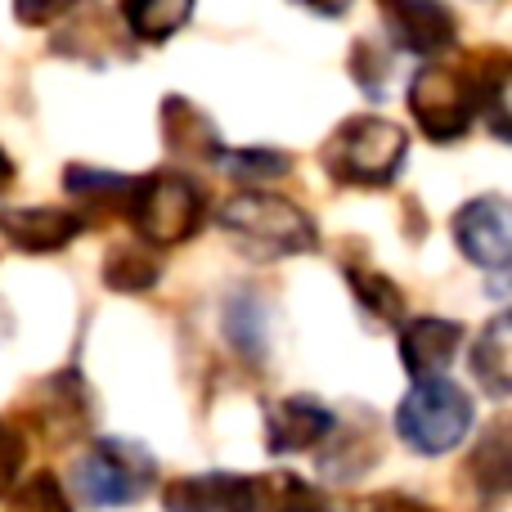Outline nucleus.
Here are the masks:
<instances>
[{
    "label": "nucleus",
    "mask_w": 512,
    "mask_h": 512,
    "mask_svg": "<svg viewBox=\"0 0 512 512\" xmlns=\"http://www.w3.org/2000/svg\"><path fill=\"white\" fill-rule=\"evenodd\" d=\"M508 72L512 59L504 50L468 54L459 68L432 63L409 81V113L423 126L427 140L454 144L472 131L477 117H486L490 131L508 135Z\"/></svg>",
    "instance_id": "1"
},
{
    "label": "nucleus",
    "mask_w": 512,
    "mask_h": 512,
    "mask_svg": "<svg viewBox=\"0 0 512 512\" xmlns=\"http://www.w3.org/2000/svg\"><path fill=\"white\" fill-rule=\"evenodd\" d=\"M409 153L405 126H396L391 117L360 113L346 117L324 144V167L337 185L355 189H387L400 176Z\"/></svg>",
    "instance_id": "2"
},
{
    "label": "nucleus",
    "mask_w": 512,
    "mask_h": 512,
    "mask_svg": "<svg viewBox=\"0 0 512 512\" xmlns=\"http://www.w3.org/2000/svg\"><path fill=\"white\" fill-rule=\"evenodd\" d=\"M216 221L248 256H301L315 252L319 243L315 221L297 203L265 194V189H243V194L225 198Z\"/></svg>",
    "instance_id": "3"
},
{
    "label": "nucleus",
    "mask_w": 512,
    "mask_h": 512,
    "mask_svg": "<svg viewBox=\"0 0 512 512\" xmlns=\"http://www.w3.org/2000/svg\"><path fill=\"white\" fill-rule=\"evenodd\" d=\"M126 221L153 248H180L189 243L207 221V198L180 171H149L131 180L126 194Z\"/></svg>",
    "instance_id": "4"
},
{
    "label": "nucleus",
    "mask_w": 512,
    "mask_h": 512,
    "mask_svg": "<svg viewBox=\"0 0 512 512\" xmlns=\"http://www.w3.org/2000/svg\"><path fill=\"white\" fill-rule=\"evenodd\" d=\"M472 396L450 378H423L396 409V432L414 454H450L472 432Z\"/></svg>",
    "instance_id": "5"
},
{
    "label": "nucleus",
    "mask_w": 512,
    "mask_h": 512,
    "mask_svg": "<svg viewBox=\"0 0 512 512\" xmlns=\"http://www.w3.org/2000/svg\"><path fill=\"white\" fill-rule=\"evenodd\" d=\"M153 477H158V463L149 450L131 441H95L81 454L72 486H77L81 504L90 508H126L149 495Z\"/></svg>",
    "instance_id": "6"
},
{
    "label": "nucleus",
    "mask_w": 512,
    "mask_h": 512,
    "mask_svg": "<svg viewBox=\"0 0 512 512\" xmlns=\"http://www.w3.org/2000/svg\"><path fill=\"white\" fill-rule=\"evenodd\" d=\"M508 198L481 194L454 212V243L472 265L490 274H504L512 265V230H508Z\"/></svg>",
    "instance_id": "7"
},
{
    "label": "nucleus",
    "mask_w": 512,
    "mask_h": 512,
    "mask_svg": "<svg viewBox=\"0 0 512 512\" xmlns=\"http://www.w3.org/2000/svg\"><path fill=\"white\" fill-rule=\"evenodd\" d=\"M382 27H387L396 50L423 54V59L454 50V41H459V18L445 5H432V0H387Z\"/></svg>",
    "instance_id": "8"
},
{
    "label": "nucleus",
    "mask_w": 512,
    "mask_h": 512,
    "mask_svg": "<svg viewBox=\"0 0 512 512\" xmlns=\"http://www.w3.org/2000/svg\"><path fill=\"white\" fill-rule=\"evenodd\" d=\"M81 230H86V216L63 212V207H9V212H0L5 243L27 256L63 252L72 239H81Z\"/></svg>",
    "instance_id": "9"
},
{
    "label": "nucleus",
    "mask_w": 512,
    "mask_h": 512,
    "mask_svg": "<svg viewBox=\"0 0 512 512\" xmlns=\"http://www.w3.org/2000/svg\"><path fill=\"white\" fill-rule=\"evenodd\" d=\"M337 427L333 409H324L310 396H288L265 409V445L270 454H306L319 441H328Z\"/></svg>",
    "instance_id": "10"
},
{
    "label": "nucleus",
    "mask_w": 512,
    "mask_h": 512,
    "mask_svg": "<svg viewBox=\"0 0 512 512\" xmlns=\"http://www.w3.org/2000/svg\"><path fill=\"white\" fill-rule=\"evenodd\" d=\"M459 342H463V328L454 319H436V315L409 319V324H400V364L414 373V382L445 378Z\"/></svg>",
    "instance_id": "11"
},
{
    "label": "nucleus",
    "mask_w": 512,
    "mask_h": 512,
    "mask_svg": "<svg viewBox=\"0 0 512 512\" xmlns=\"http://www.w3.org/2000/svg\"><path fill=\"white\" fill-rule=\"evenodd\" d=\"M162 144H167L176 158H189V162H221L225 158V140H221V131H216V122L198 104H189L185 95L162 99Z\"/></svg>",
    "instance_id": "12"
},
{
    "label": "nucleus",
    "mask_w": 512,
    "mask_h": 512,
    "mask_svg": "<svg viewBox=\"0 0 512 512\" xmlns=\"http://www.w3.org/2000/svg\"><path fill=\"white\" fill-rule=\"evenodd\" d=\"M167 512H248V477L234 472H198L176 477L162 490Z\"/></svg>",
    "instance_id": "13"
},
{
    "label": "nucleus",
    "mask_w": 512,
    "mask_h": 512,
    "mask_svg": "<svg viewBox=\"0 0 512 512\" xmlns=\"http://www.w3.org/2000/svg\"><path fill=\"white\" fill-rule=\"evenodd\" d=\"M472 378L481 382V391L495 400H508L512 391V319L495 315L472 342Z\"/></svg>",
    "instance_id": "14"
},
{
    "label": "nucleus",
    "mask_w": 512,
    "mask_h": 512,
    "mask_svg": "<svg viewBox=\"0 0 512 512\" xmlns=\"http://www.w3.org/2000/svg\"><path fill=\"white\" fill-rule=\"evenodd\" d=\"M468 477L477 481V490L495 504L508 495L512 486V445H508V423H490V432L477 441L468 459Z\"/></svg>",
    "instance_id": "15"
},
{
    "label": "nucleus",
    "mask_w": 512,
    "mask_h": 512,
    "mask_svg": "<svg viewBox=\"0 0 512 512\" xmlns=\"http://www.w3.org/2000/svg\"><path fill=\"white\" fill-rule=\"evenodd\" d=\"M117 14H122V23L131 27L135 41L162 45L194 18V5H185V0H131V5H122Z\"/></svg>",
    "instance_id": "16"
},
{
    "label": "nucleus",
    "mask_w": 512,
    "mask_h": 512,
    "mask_svg": "<svg viewBox=\"0 0 512 512\" xmlns=\"http://www.w3.org/2000/svg\"><path fill=\"white\" fill-rule=\"evenodd\" d=\"M158 279H162V265H158V256H153L149 248H140V243H113V248H108L104 283L113 292L140 297V292H149Z\"/></svg>",
    "instance_id": "17"
},
{
    "label": "nucleus",
    "mask_w": 512,
    "mask_h": 512,
    "mask_svg": "<svg viewBox=\"0 0 512 512\" xmlns=\"http://www.w3.org/2000/svg\"><path fill=\"white\" fill-rule=\"evenodd\" d=\"M310 508H319V495L292 472L248 477V512H310Z\"/></svg>",
    "instance_id": "18"
},
{
    "label": "nucleus",
    "mask_w": 512,
    "mask_h": 512,
    "mask_svg": "<svg viewBox=\"0 0 512 512\" xmlns=\"http://www.w3.org/2000/svg\"><path fill=\"white\" fill-rule=\"evenodd\" d=\"M346 283L355 288V301H360L373 319H382V324H400V319H405V292H400L396 279H387L382 270L346 261Z\"/></svg>",
    "instance_id": "19"
},
{
    "label": "nucleus",
    "mask_w": 512,
    "mask_h": 512,
    "mask_svg": "<svg viewBox=\"0 0 512 512\" xmlns=\"http://www.w3.org/2000/svg\"><path fill=\"white\" fill-rule=\"evenodd\" d=\"M225 337L252 364L265 360V301L256 292H234L230 297V306H225Z\"/></svg>",
    "instance_id": "20"
},
{
    "label": "nucleus",
    "mask_w": 512,
    "mask_h": 512,
    "mask_svg": "<svg viewBox=\"0 0 512 512\" xmlns=\"http://www.w3.org/2000/svg\"><path fill=\"white\" fill-rule=\"evenodd\" d=\"M131 180L135 176H117V171H99V167H77V162L63 171V189H68L72 198H81V203H90V207H122V212H126Z\"/></svg>",
    "instance_id": "21"
},
{
    "label": "nucleus",
    "mask_w": 512,
    "mask_h": 512,
    "mask_svg": "<svg viewBox=\"0 0 512 512\" xmlns=\"http://www.w3.org/2000/svg\"><path fill=\"white\" fill-rule=\"evenodd\" d=\"M41 423H54V427H63V432H77V427L86 423V382H81L72 369L45 382V414H41Z\"/></svg>",
    "instance_id": "22"
},
{
    "label": "nucleus",
    "mask_w": 512,
    "mask_h": 512,
    "mask_svg": "<svg viewBox=\"0 0 512 512\" xmlns=\"http://www.w3.org/2000/svg\"><path fill=\"white\" fill-rule=\"evenodd\" d=\"M5 508L9 512H72V499L63 495L54 472H36V477H27L23 486L9 495Z\"/></svg>",
    "instance_id": "23"
},
{
    "label": "nucleus",
    "mask_w": 512,
    "mask_h": 512,
    "mask_svg": "<svg viewBox=\"0 0 512 512\" xmlns=\"http://www.w3.org/2000/svg\"><path fill=\"white\" fill-rule=\"evenodd\" d=\"M221 162L239 180H274V176H288L292 171V158L279 149H225Z\"/></svg>",
    "instance_id": "24"
},
{
    "label": "nucleus",
    "mask_w": 512,
    "mask_h": 512,
    "mask_svg": "<svg viewBox=\"0 0 512 512\" xmlns=\"http://www.w3.org/2000/svg\"><path fill=\"white\" fill-rule=\"evenodd\" d=\"M23 463H27V441H23V432H18L9 418H0V499L14 490V481H18V472H23Z\"/></svg>",
    "instance_id": "25"
},
{
    "label": "nucleus",
    "mask_w": 512,
    "mask_h": 512,
    "mask_svg": "<svg viewBox=\"0 0 512 512\" xmlns=\"http://www.w3.org/2000/svg\"><path fill=\"white\" fill-rule=\"evenodd\" d=\"M351 72H355V81H360L364 90H369L373 99L382 95V77H387V59H382L378 50H373L369 41H360L351 50Z\"/></svg>",
    "instance_id": "26"
},
{
    "label": "nucleus",
    "mask_w": 512,
    "mask_h": 512,
    "mask_svg": "<svg viewBox=\"0 0 512 512\" xmlns=\"http://www.w3.org/2000/svg\"><path fill=\"white\" fill-rule=\"evenodd\" d=\"M360 512H441V508H432L427 499H418V495H405V490H382V495L364 499Z\"/></svg>",
    "instance_id": "27"
},
{
    "label": "nucleus",
    "mask_w": 512,
    "mask_h": 512,
    "mask_svg": "<svg viewBox=\"0 0 512 512\" xmlns=\"http://www.w3.org/2000/svg\"><path fill=\"white\" fill-rule=\"evenodd\" d=\"M63 14H72L68 5H50V9H23L18 5V18H23V23H50V18H63Z\"/></svg>",
    "instance_id": "28"
},
{
    "label": "nucleus",
    "mask_w": 512,
    "mask_h": 512,
    "mask_svg": "<svg viewBox=\"0 0 512 512\" xmlns=\"http://www.w3.org/2000/svg\"><path fill=\"white\" fill-rule=\"evenodd\" d=\"M9 185H14V162H9V153L0 149V194H5Z\"/></svg>",
    "instance_id": "29"
},
{
    "label": "nucleus",
    "mask_w": 512,
    "mask_h": 512,
    "mask_svg": "<svg viewBox=\"0 0 512 512\" xmlns=\"http://www.w3.org/2000/svg\"><path fill=\"white\" fill-rule=\"evenodd\" d=\"M310 512H328V508H324V504H319V508H310Z\"/></svg>",
    "instance_id": "30"
}]
</instances>
